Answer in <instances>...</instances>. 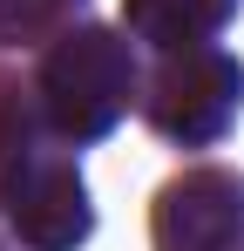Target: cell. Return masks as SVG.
I'll return each mask as SVG.
<instances>
[{"instance_id": "1", "label": "cell", "mask_w": 244, "mask_h": 251, "mask_svg": "<svg viewBox=\"0 0 244 251\" xmlns=\"http://www.w3.org/2000/svg\"><path fill=\"white\" fill-rule=\"evenodd\" d=\"M0 204L14 217L21 245L34 251H75L88 238V190L75 163L48 156L34 143V123L14 102H0Z\"/></svg>"}, {"instance_id": "2", "label": "cell", "mask_w": 244, "mask_h": 251, "mask_svg": "<svg viewBox=\"0 0 244 251\" xmlns=\"http://www.w3.org/2000/svg\"><path fill=\"white\" fill-rule=\"evenodd\" d=\"M129 88H136V68L109 27H68L41 61V109L68 143L109 136L116 116L129 109Z\"/></svg>"}, {"instance_id": "3", "label": "cell", "mask_w": 244, "mask_h": 251, "mask_svg": "<svg viewBox=\"0 0 244 251\" xmlns=\"http://www.w3.org/2000/svg\"><path fill=\"white\" fill-rule=\"evenodd\" d=\"M238 102H244V68L231 54H217V48H176V54H163V68H156L149 116L176 143H210V136L231 129Z\"/></svg>"}, {"instance_id": "4", "label": "cell", "mask_w": 244, "mask_h": 251, "mask_svg": "<svg viewBox=\"0 0 244 251\" xmlns=\"http://www.w3.org/2000/svg\"><path fill=\"white\" fill-rule=\"evenodd\" d=\"M244 183L224 170H190L156 197V251H238Z\"/></svg>"}, {"instance_id": "5", "label": "cell", "mask_w": 244, "mask_h": 251, "mask_svg": "<svg viewBox=\"0 0 244 251\" xmlns=\"http://www.w3.org/2000/svg\"><path fill=\"white\" fill-rule=\"evenodd\" d=\"M231 14H238V0H129V7H122L129 34L149 41V48H163V54L203 48Z\"/></svg>"}, {"instance_id": "6", "label": "cell", "mask_w": 244, "mask_h": 251, "mask_svg": "<svg viewBox=\"0 0 244 251\" xmlns=\"http://www.w3.org/2000/svg\"><path fill=\"white\" fill-rule=\"evenodd\" d=\"M48 14H54V0H0V41H21V34H34Z\"/></svg>"}]
</instances>
